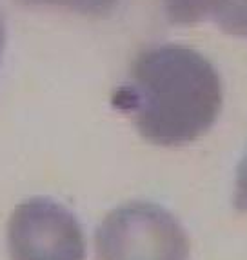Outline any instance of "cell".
<instances>
[{"label":"cell","mask_w":247,"mask_h":260,"mask_svg":"<svg viewBox=\"0 0 247 260\" xmlns=\"http://www.w3.org/2000/svg\"><path fill=\"white\" fill-rule=\"evenodd\" d=\"M222 80L198 51L178 44L144 49L133 60L129 80L113 95L144 140L162 148L195 142L222 111Z\"/></svg>","instance_id":"cell-1"},{"label":"cell","mask_w":247,"mask_h":260,"mask_svg":"<svg viewBox=\"0 0 247 260\" xmlns=\"http://www.w3.org/2000/svg\"><path fill=\"white\" fill-rule=\"evenodd\" d=\"M98 260H187L189 239L164 208L131 202L113 209L96 230Z\"/></svg>","instance_id":"cell-2"},{"label":"cell","mask_w":247,"mask_h":260,"mask_svg":"<svg viewBox=\"0 0 247 260\" xmlns=\"http://www.w3.org/2000/svg\"><path fill=\"white\" fill-rule=\"evenodd\" d=\"M8 246L11 260H86V239L77 217L44 197L15 208Z\"/></svg>","instance_id":"cell-3"},{"label":"cell","mask_w":247,"mask_h":260,"mask_svg":"<svg viewBox=\"0 0 247 260\" xmlns=\"http://www.w3.org/2000/svg\"><path fill=\"white\" fill-rule=\"evenodd\" d=\"M213 20L224 33L247 37V0H217Z\"/></svg>","instance_id":"cell-4"},{"label":"cell","mask_w":247,"mask_h":260,"mask_svg":"<svg viewBox=\"0 0 247 260\" xmlns=\"http://www.w3.org/2000/svg\"><path fill=\"white\" fill-rule=\"evenodd\" d=\"M26 6H49V8L69 9L73 13L87 17H104L111 13L118 0H18Z\"/></svg>","instance_id":"cell-5"},{"label":"cell","mask_w":247,"mask_h":260,"mask_svg":"<svg viewBox=\"0 0 247 260\" xmlns=\"http://www.w3.org/2000/svg\"><path fill=\"white\" fill-rule=\"evenodd\" d=\"M234 208L242 213H247V151L236 171V184H234Z\"/></svg>","instance_id":"cell-6"},{"label":"cell","mask_w":247,"mask_h":260,"mask_svg":"<svg viewBox=\"0 0 247 260\" xmlns=\"http://www.w3.org/2000/svg\"><path fill=\"white\" fill-rule=\"evenodd\" d=\"M4 42H6V31H4V22L0 17V58H2V51H4Z\"/></svg>","instance_id":"cell-7"}]
</instances>
